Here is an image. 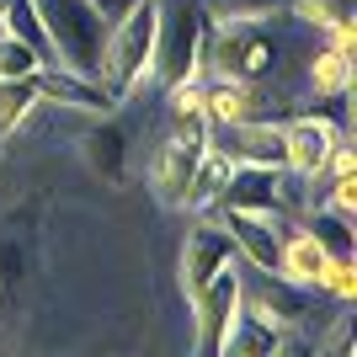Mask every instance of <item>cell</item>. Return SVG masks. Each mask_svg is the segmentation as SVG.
Wrapping results in <instances>:
<instances>
[{"mask_svg": "<svg viewBox=\"0 0 357 357\" xmlns=\"http://www.w3.org/2000/svg\"><path fill=\"white\" fill-rule=\"evenodd\" d=\"M310 43H314V32L298 27L288 11H278V16H213L208 11L203 75H235V80H256V86H283L288 70H298V59L310 54Z\"/></svg>", "mask_w": 357, "mask_h": 357, "instance_id": "1", "label": "cell"}, {"mask_svg": "<svg viewBox=\"0 0 357 357\" xmlns=\"http://www.w3.org/2000/svg\"><path fill=\"white\" fill-rule=\"evenodd\" d=\"M155 16H160V0H134L118 22H107L96 80H102V91L112 102H128L134 91L149 86V64H155Z\"/></svg>", "mask_w": 357, "mask_h": 357, "instance_id": "2", "label": "cell"}, {"mask_svg": "<svg viewBox=\"0 0 357 357\" xmlns=\"http://www.w3.org/2000/svg\"><path fill=\"white\" fill-rule=\"evenodd\" d=\"M203 43H208V0H160L149 86H171V80H187V75H203Z\"/></svg>", "mask_w": 357, "mask_h": 357, "instance_id": "3", "label": "cell"}, {"mask_svg": "<svg viewBox=\"0 0 357 357\" xmlns=\"http://www.w3.org/2000/svg\"><path fill=\"white\" fill-rule=\"evenodd\" d=\"M32 6H38V22H43V38H48V64L96 75L107 16L91 0H32Z\"/></svg>", "mask_w": 357, "mask_h": 357, "instance_id": "4", "label": "cell"}, {"mask_svg": "<svg viewBox=\"0 0 357 357\" xmlns=\"http://www.w3.org/2000/svg\"><path fill=\"white\" fill-rule=\"evenodd\" d=\"M336 139H347V123L336 118L331 107L283 118V171L314 187V181H320V165H326V155H331Z\"/></svg>", "mask_w": 357, "mask_h": 357, "instance_id": "5", "label": "cell"}, {"mask_svg": "<svg viewBox=\"0 0 357 357\" xmlns=\"http://www.w3.org/2000/svg\"><path fill=\"white\" fill-rule=\"evenodd\" d=\"M187 314H192V347L203 357L224 352V336L240 314V261H229L224 272H213L208 283L187 298Z\"/></svg>", "mask_w": 357, "mask_h": 357, "instance_id": "6", "label": "cell"}, {"mask_svg": "<svg viewBox=\"0 0 357 357\" xmlns=\"http://www.w3.org/2000/svg\"><path fill=\"white\" fill-rule=\"evenodd\" d=\"M203 149H208V128H192V123H171V128H165L160 149H155V160H149V187H155V197H160L165 208H181L187 181H192Z\"/></svg>", "mask_w": 357, "mask_h": 357, "instance_id": "7", "label": "cell"}, {"mask_svg": "<svg viewBox=\"0 0 357 357\" xmlns=\"http://www.w3.org/2000/svg\"><path fill=\"white\" fill-rule=\"evenodd\" d=\"M229 261H240V256H235V240L224 235V224L213 219V213H192L187 235H181V251H176V283H181V294L192 298L197 288L208 283L213 272H224Z\"/></svg>", "mask_w": 357, "mask_h": 357, "instance_id": "8", "label": "cell"}, {"mask_svg": "<svg viewBox=\"0 0 357 357\" xmlns=\"http://www.w3.org/2000/svg\"><path fill=\"white\" fill-rule=\"evenodd\" d=\"M352 96V54L331 48L314 38L310 54L298 59V102H314V107H336Z\"/></svg>", "mask_w": 357, "mask_h": 357, "instance_id": "9", "label": "cell"}, {"mask_svg": "<svg viewBox=\"0 0 357 357\" xmlns=\"http://www.w3.org/2000/svg\"><path fill=\"white\" fill-rule=\"evenodd\" d=\"M208 144L224 149L235 165H283V118H245L208 128Z\"/></svg>", "mask_w": 357, "mask_h": 357, "instance_id": "10", "label": "cell"}, {"mask_svg": "<svg viewBox=\"0 0 357 357\" xmlns=\"http://www.w3.org/2000/svg\"><path fill=\"white\" fill-rule=\"evenodd\" d=\"M213 219L224 224V235L235 240L240 267L272 272V261H278V240H283L288 219H278V213H240V208H219Z\"/></svg>", "mask_w": 357, "mask_h": 357, "instance_id": "11", "label": "cell"}, {"mask_svg": "<svg viewBox=\"0 0 357 357\" xmlns=\"http://www.w3.org/2000/svg\"><path fill=\"white\" fill-rule=\"evenodd\" d=\"M326 267H331V251L304 229V224H288L283 240H278V261H272V272L288 278V283H298V288H314V294H320Z\"/></svg>", "mask_w": 357, "mask_h": 357, "instance_id": "12", "label": "cell"}, {"mask_svg": "<svg viewBox=\"0 0 357 357\" xmlns=\"http://www.w3.org/2000/svg\"><path fill=\"white\" fill-rule=\"evenodd\" d=\"M288 347V331L272 326V320H261V314L240 310L235 326H229V336H224V352L219 357H272Z\"/></svg>", "mask_w": 357, "mask_h": 357, "instance_id": "13", "label": "cell"}, {"mask_svg": "<svg viewBox=\"0 0 357 357\" xmlns=\"http://www.w3.org/2000/svg\"><path fill=\"white\" fill-rule=\"evenodd\" d=\"M43 107L38 75H0V139H11L16 128H27Z\"/></svg>", "mask_w": 357, "mask_h": 357, "instance_id": "14", "label": "cell"}, {"mask_svg": "<svg viewBox=\"0 0 357 357\" xmlns=\"http://www.w3.org/2000/svg\"><path fill=\"white\" fill-rule=\"evenodd\" d=\"M229 155L224 149H203V160H197V171H192V181H187V197H181V208L187 213H213L219 208V192H224V181H229Z\"/></svg>", "mask_w": 357, "mask_h": 357, "instance_id": "15", "label": "cell"}, {"mask_svg": "<svg viewBox=\"0 0 357 357\" xmlns=\"http://www.w3.org/2000/svg\"><path fill=\"white\" fill-rule=\"evenodd\" d=\"M298 224H304V229H310V235L320 240V245H326L331 256H357V229H352L357 219H347V213L326 208V203H320V197H314L310 208L298 213Z\"/></svg>", "mask_w": 357, "mask_h": 357, "instance_id": "16", "label": "cell"}, {"mask_svg": "<svg viewBox=\"0 0 357 357\" xmlns=\"http://www.w3.org/2000/svg\"><path fill=\"white\" fill-rule=\"evenodd\" d=\"M160 96H165V118H171V123H192V128H208V123H203V75L171 80V86H160Z\"/></svg>", "mask_w": 357, "mask_h": 357, "instance_id": "17", "label": "cell"}, {"mask_svg": "<svg viewBox=\"0 0 357 357\" xmlns=\"http://www.w3.org/2000/svg\"><path fill=\"white\" fill-rule=\"evenodd\" d=\"M320 298H331L336 310L357 304V256H331L326 278H320Z\"/></svg>", "mask_w": 357, "mask_h": 357, "instance_id": "18", "label": "cell"}, {"mask_svg": "<svg viewBox=\"0 0 357 357\" xmlns=\"http://www.w3.org/2000/svg\"><path fill=\"white\" fill-rule=\"evenodd\" d=\"M288 16H294L298 27H310L314 38H320L331 22L352 16V0H288Z\"/></svg>", "mask_w": 357, "mask_h": 357, "instance_id": "19", "label": "cell"}, {"mask_svg": "<svg viewBox=\"0 0 357 357\" xmlns=\"http://www.w3.org/2000/svg\"><path fill=\"white\" fill-rule=\"evenodd\" d=\"M43 64H48V59H43L32 43H22L16 32L0 27V75H38Z\"/></svg>", "mask_w": 357, "mask_h": 357, "instance_id": "20", "label": "cell"}, {"mask_svg": "<svg viewBox=\"0 0 357 357\" xmlns=\"http://www.w3.org/2000/svg\"><path fill=\"white\" fill-rule=\"evenodd\" d=\"M320 43H331V48H342V54H352V59H357V16L331 22V27L320 32Z\"/></svg>", "mask_w": 357, "mask_h": 357, "instance_id": "21", "label": "cell"}, {"mask_svg": "<svg viewBox=\"0 0 357 357\" xmlns=\"http://www.w3.org/2000/svg\"><path fill=\"white\" fill-rule=\"evenodd\" d=\"M91 6H96V11H102L107 22H118V16L128 11V6H134V0H91Z\"/></svg>", "mask_w": 357, "mask_h": 357, "instance_id": "22", "label": "cell"}]
</instances>
